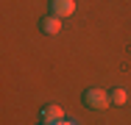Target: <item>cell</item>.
Returning <instances> with one entry per match:
<instances>
[{"label": "cell", "mask_w": 131, "mask_h": 125, "mask_svg": "<svg viewBox=\"0 0 131 125\" xmlns=\"http://www.w3.org/2000/svg\"><path fill=\"white\" fill-rule=\"evenodd\" d=\"M84 106H89L92 111H106L112 106V97L106 95L103 89H86L84 92Z\"/></svg>", "instance_id": "6da1fadb"}, {"label": "cell", "mask_w": 131, "mask_h": 125, "mask_svg": "<svg viewBox=\"0 0 131 125\" xmlns=\"http://www.w3.org/2000/svg\"><path fill=\"white\" fill-rule=\"evenodd\" d=\"M50 14L61 17V20L75 14V0H50Z\"/></svg>", "instance_id": "7a4b0ae2"}, {"label": "cell", "mask_w": 131, "mask_h": 125, "mask_svg": "<svg viewBox=\"0 0 131 125\" xmlns=\"http://www.w3.org/2000/svg\"><path fill=\"white\" fill-rule=\"evenodd\" d=\"M64 120V108L61 106H56V103H50V106H45L42 108V122L45 125H56Z\"/></svg>", "instance_id": "3957f363"}, {"label": "cell", "mask_w": 131, "mask_h": 125, "mask_svg": "<svg viewBox=\"0 0 131 125\" xmlns=\"http://www.w3.org/2000/svg\"><path fill=\"white\" fill-rule=\"evenodd\" d=\"M39 28H42V33H48V36H56V33L61 31V17H56V14H50V17L39 20Z\"/></svg>", "instance_id": "277c9868"}, {"label": "cell", "mask_w": 131, "mask_h": 125, "mask_svg": "<svg viewBox=\"0 0 131 125\" xmlns=\"http://www.w3.org/2000/svg\"><path fill=\"white\" fill-rule=\"evenodd\" d=\"M112 106H126V89H112Z\"/></svg>", "instance_id": "5b68a950"}, {"label": "cell", "mask_w": 131, "mask_h": 125, "mask_svg": "<svg viewBox=\"0 0 131 125\" xmlns=\"http://www.w3.org/2000/svg\"><path fill=\"white\" fill-rule=\"evenodd\" d=\"M56 125H75V122H70V120H61V122H56Z\"/></svg>", "instance_id": "8992f818"}]
</instances>
